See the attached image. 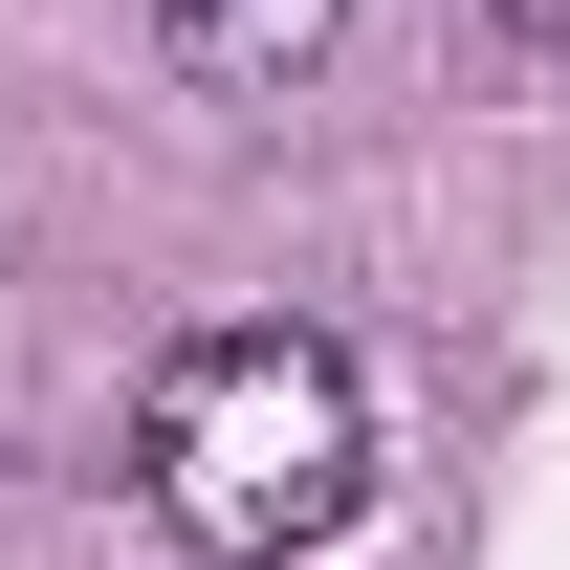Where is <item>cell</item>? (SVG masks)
I'll use <instances>...</instances> for the list:
<instances>
[{
  "instance_id": "3957f363",
  "label": "cell",
  "mask_w": 570,
  "mask_h": 570,
  "mask_svg": "<svg viewBox=\"0 0 570 570\" xmlns=\"http://www.w3.org/2000/svg\"><path fill=\"white\" fill-rule=\"evenodd\" d=\"M483 45H527V67H570V0H483Z\"/></svg>"
},
{
  "instance_id": "6da1fadb",
  "label": "cell",
  "mask_w": 570,
  "mask_h": 570,
  "mask_svg": "<svg viewBox=\"0 0 570 570\" xmlns=\"http://www.w3.org/2000/svg\"><path fill=\"white\" fill-rule=\"evenodd\" d=\"M352 483H373V373L330 352V330L242 307V330H176V352L132 373V504H154L198 570L330 549V527H352Z\"/></svg>"
},
{
  "instance_id": "7a4b0ae2",
  "label": "cell",
  "mask_w": 570,
  "mask_h": 570,
  "mask_svg": "<svg viewBox=\"0 0 570 570\" xmlns=\"http://www.w3.org/2000/svg\"><path fill=\"white\" fill-rule=\"evenodd\" d=\"M330 45H352V0H154V67L219 88V110H285Z\"/></svg>"
}]
</instances>
